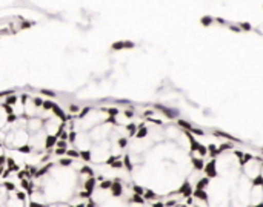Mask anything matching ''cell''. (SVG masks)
Masks as SVG:
<instances>
[{
    "label": "cell",
    "mask_w": 263,
    "mask_h": 207,
    "mask_svg": "<svg viewBox=\"0 0 263 207\" xmlns=\"http://www.w3.org/2000/svg\"><path fill=\"white\" fill-rule=\"evenodd\" d=\"M188 207H263V151L227 135L208 144V158Z\"/></svg>",
    "instance_id": "obj_2"
},
{
    "label": "cell",
    "mask_w": 263,
    "mask_h": 207,
    "mask_svg": "<svg viewBox=\"0 0 263 207\" xmlns=\"http://www.w3.org/2000/svg\"><path fill=\"white\" fill-rule=\"evenodd\" d=\"M6 163H8V157L0 158V175L3 174V171H6Z\"/></svg>",
    "instance_id": "obj_5"
},
{
    "label": "cell",
    "mask_w": 263,
    "mask_h": 207,
    "mask_svg": "<svg viewBox=\"0 0 263 207\" xmlns=\"http://www.w3.org/2000/svg\"><path fill=\"white\" fill-rule=\"evenodd\" d=\"M45 207H71L69 203H51V204H46Z\"/></svg>",
    "instance_id": "obj_6"
},
{
    "label": "cell",
    "mask_w": 263,
    "mask_h": 207,
    "mask_svg": "<svg viewBox=\"0 0 263 207\" xmlns=\"http://www.w3.org/2000/svg\"><path fill=\"white\" fill-rule=\"evenodd\" d=\"M11 191H12V189H11L9 184H6V183H2V184H0V207L5 206V203H6V200H8Z\"/></svg>",
    "instance_id": "obj_4"
},
{
    "label": "cell",
    "mask_w": 263,
    "mask_h": 207,
    "mask_svg": "<svg viewBox=\"0 0 263 207\" xmlns=\"http://www.w3.org/2000/svg\"><path fill=\"white\" fill-rule=\"evenodd\" d=\"M3 207H5V206H3Z\"/></svg>",
    "instance_id": "obj_8"
},
{
    "label": "cell",
    "mask_w": 263,
    "mask_h": 207,
    "mask_svg": "<svg viewBox=\"0 0 263 207\" xmlns=\"http://www.w3.org/2000/svg\"><path fill=\"white\" fill-rule=\"evenodd\" d=\"M210 22H213V18H211V17H205V18H202V23H203V25H210Z\"/></svg>",
    "instance_id": "obj_7"
},
{
    "label": "cell",
    "mask_w": 263,
    "mask_h": 207,
    "mask_svg": "<svg viewBox=\"0 0 263 207\" xmlns=\"http://www.w3.org/2000/svg\"><path fill=\"white\" fill-rule=\"evenodd\" d=\"M5 207H25V197L20 192H9V197L5 203Z\"/></svg>",
    "instance_id": "obj_3"
},
{
    "label": "cell",
    "mask_w": 263,
    "mask_h": 207,
    "mask_svg": "<svg viewBox=\"0 0 263 207\" xmlns=\"http://www.w3.org/2000/svg\"><path fill=\"white\" fill-rule=\"evenodd\" d=\"M206 134L168 109H145L123 155V169L149 207H188L208 158Z\"/></svg>",
    "instance_id": "obj_1"
}]
</instances>
